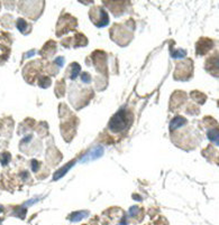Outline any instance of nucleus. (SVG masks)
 I'll return each mask as SVG.
<instances>
[{"instance_id":"nucleus-10","label":"nucleus","mask_w":219,"mask_h":225,"mask_svg":"<svg viewBox=\"0 0 219 225\" xmlns=\"http://www.w3.org/2000/svg\"><path fill=\"white\" fill-rule=\"evenodd\" d=\"M81 80H82V82H84V83H89V82L91 81V77H90V75H89L88 73H82Z\"/></svg>"},{"instance_id":"nucleus-11","label":"nucleus","mask_w":219,"mask_h":225,"mask_svg":"<svg viewBox=\"0 0 219 225\" xmlns=\"http://www.w3.org/2000/svg\"><path fill=\"white\" fill-rule=\"evenodd\" d=\"M10 159V156L8 155L7 153H5L2 156H1V162H2V165H7V162L9 161Z\"/></svg>"},{"instance_id":"nucleus-3","label":"nucleus","mask_w":219,"mask_h":225,"mask_svg":"<svg viewBox=\"0 0 219 225\" xmlns=\"http://www.w3.org/2000/svg\"><path fill=\"white\" fill-rule=\"evenodd\" d=\"M187 123V120H185V118H183V116H176L174 118L172 121H171V129L172 130H174V129H178V128H180V127H182L183 124Z\"/></svg>"},{"instance_id":"nucleus-7","label":"nucleus","mask_w":219,"mask_h":225,"mask_svg":"<svg viewBox=\"0 0 219 225\" xmlns=\"http://www.w3.org/2000/svg\"><path fill=\"white\" fill-rule=\"evenodd\" d=\"M71 67H72V73H71V76H70V77H71L72 80H74V79H77L78 74L80 73L81 68H80V65H79L78 63H73Z\"/></svg>"},{"instance_id":"nucleus-8","label":"nucleus","mask_w":219,"mask_h":225,"mask_svg":"<svg viewBox=\"0 0 219 225\" xmlns=\"http://www.w3.org/2000/svg\"><path fill=\"white\" fill-rule=\"evenodd\" d=\"M187 55V52L185 51H181V49H179V51H175V52H172V57L174 58H180V57H184Z\"/></svg>"},{"instance_id":"nucleus-4","label":"nucleus","mask_w":219,"mask_h":225,"mask_svg":"<svg viewBox=\"0 0 219 225\" xmlns=\"http://www.w3.org/2000/svg\"><path fill=\"white\" fill-rule=\"evenodd\" d=\"M74 162H75V161H70V162H69V164L66 165L65 167H63V168H61V169H58V171H56V173L54 174V176H53V179H54V180H58V178H61V177H62L63 175H65V174H66V171H67V170H69V169H70V168H71V167L73 166V165H74Z\"/></svg>"},{"instance_id":"nucleus-14","label":"nucleus","mask_w":219,"mask_h":225,"mask_svg":"<svg viewBox=\"0 0 219 225\" xmlns=\"http://www.w3.org/2000/svg\"><path fill=\"white\" fill-rule=\"evenodd\" d=\"M32 168H33V171H37V168H38V161H36V160H33V161H32Z\"/></svg>"},{"instance_id":"nucleus-15","label":"nucleus","mask_w":219,"mask_h":225,"mask_svg":"<svg viewBox=\"0 0 219 225\" xmlns=\"http://www.w3.org/2000/svg\"><path fill=\"white\" fill-rule=\"evenodd\" d=\"M1 211H2V208H1V207H0V212H1Z\"/></svg>"},{"instance_id":"nucleus-9","label":"nucleus","mask_w":219,"mask_h":225,"mask_svg":"<svg viewBox=\"0 0 219 225\" xmlns=\"http://www.w3.org/2000/svg\"><path fill=\"white\" fill-rule=\"evenodd\" d=\"M17 26H18V29L20 30V31H24L25 28L27 27V25H26V22L24 19H18V22H17Z\"/></svg>"},{"instance_id":"nucleus-2","label":"nucleus","mask_w":219,"mask_h":225,"mask_svg":"<svg viewBox=\"0 0 219 225\" xmlns=\"http://www.w3.org/2000/svg\"><path fill=\"white\" fill-rule=\"evenodd\" d=\"M102 153H103V148L102 147H97L95 148L92 151H90L89 153H87L82 159L81 161L82 162H87V161H90V160H95V159H98L100 156H102Z\"/></svg>"},{"instance_id":"nucleus-1","label":"nucleus","mask_w":219,"mask_h":225,"mask_svg":"<svg viewBox=\"0 0 219 225\" xmlns=\"http://www.w3.org/2000/svg\"><path fill=\"white\" fill-rule=\"evenodd\" d=\"M127 125V116L125 113V110L121 109L119 112H117L114 118L110 120L109 128L115 132L124 130Z\"/></svg>"},{"instance_id":"nucleus-5","label":"nucleus","mask_w":219,"mask_h":225,"mask_svg":"<svg viewBox=\"0 0 219 225\" xmlns=\"http://www.w3.org/2000/svg\"><path fill=\"white\" fill-rule=\"evenodd\" d=\"M89 215V213L87 211H83V212H75V213H73L72 215H71V217L70 219L72 221V222H79L80 219H82L83 217H86Z\"/></svg>"},{"instance_id":"nucleus-13","label":"nucleus","mask_w":219,"mask_h":225,"mask_svg":"<svg viewBox=\"0 0 219 225\" xmlns=\"http://www.w3.org/2000/svg\"><path fill=\"white\" fill-rule=\"evenodd\" d=\"M55 63H56L58 66H63V64H64V58L63 57L55 58Z\"/></svg>"},{"instance_id":"nucleus-12","label":"nucleus","mask_w":219,"mask_h":225,"mask_svg":"<svg viewBox=\"0 0 219 225\" xmlns=\"http://www.w3.org/2000/svg\"><path fill=\"white\" fill-rule=\"evenodd\" d=\"M137 212H138V208H137L136 206H133V207L129 208V212H128V213H129V215H131V216H135Z\"/></svg>"},{"instance_id":"nucleus-6","label":"nucleus","mask_w":219,"mask_h":225,"mask_svg":"<svg viewBox=\"0 0 219 225\" xmlns=\"http://www.w3.org/2000/svg\"><path fill=\"white\" fill-rule=\"evenodd\" d=\"M208 138L210 139L212 142H215L216 145H218V130L212 129V130L208 131Z\"/></svg>"}]
</instances>
